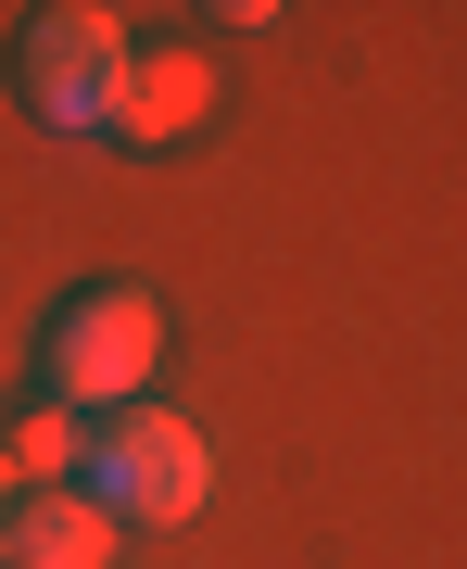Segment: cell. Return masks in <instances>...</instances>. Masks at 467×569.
<instances>
[{"label":"cell","instance_id":"6","mask_svg":"<svg viewBox=\"0 0 467 569\" xmlns=\"http://www.w3.org/2000/svg\"><path fill=\"white\" fill-rule=\"evenodd\" d=\"M0 456H13V481H26V493H63V481L89 468V430L63 418V406H39V418H13V443H0Z\"/></svg>","mask_w":467,"mask_h":569},{"label":"cell","instance_id":"2","mask_svg":"<svg viewBox=\"0 0 467 569\" xmlns=\"http://www.w3.org/2000/svg\"><path fill=\"white\" fill-rule=\"evenodd\" d=\"M164 367V291L140 279H102L51 317V406L63 418H126Z\"/></svg>","mask_w":467,"mask_h":569},{"label":"cell","instance_id":"8","mask_svg":"<svg viewBox=\"0 0 467 569\" xmlns=\"http://www.w3.org/2000/svg\"><path fill=\"white\" fill-rule=\"evenodd\" d=\"M0 569H13V557H0Z\"/></svg>","mask_w":467,"mask_h":569},{"label":"cell","instance_id":"1","mask_svg":"<svg viewBox=\"0 0 467 569\" xmlns=\"http://www.w3.org/2000/svg\"><path fill=\"white\" fill-rule=\"evenodd\" d=\"M77 493H89L114 531H177V519H203V507H215V443H203L177 406H126V418L89 430Z\"/></svg>","mask_w":467,"mask_h":569},{"label":"cell","instance_id":"7","mask_svg":"<svg viewBox=\"0 0 467 569\" xmlns=\"http://www.w3.org/2000/svg\"><path fill=\"white\" fill-rule=\"evenodd\" d=\"M13 507H26V481H13V456H0V519H13Z\"/></svg>","mask_w":467,"mask_h":569},{"label":"cell","instance_id":"5","mask_svg":"<svg viewBox=\"0 0 467 569\" xmlns=\"http://www.w3.org/2000/svg\"><path fill=\"white\" fill-rule=\"evenodd\" d=\"M215 102V77H203V51H152V63H126V102H114V140H190Z\"/></svg>","mask_w":467,"mask_h":569},{"label":"cell","instance_id":"3","mask_svg":"<svg viewBox=\"0 0 467 569\" xmlns=\"http://www.w3.org/2000/svg\"><path fill=\"white\" fill-rule=\"evenodd\" d=\"M126 13H102V0H51V13H26V102H39V127H77V140H114V102H126Z\"/></svg>","mask_w":467,"mask_h":569},{"label":"cell","instance_id":"4","mask_svg":"<svg viewBox=\"0 0 467 569\" xmlns=\"http://www.w3.org/2000/svg\"><path fill=\"white\" fill-rule=\"evenodd\" d=\"M114 545H126V531L89 507L77 481H63V493H26V507L0 519V557H13V569H114Z\"/></svg>","mask_w":467,"mask_h":569}]
</instances>
